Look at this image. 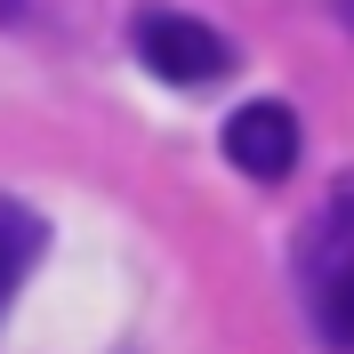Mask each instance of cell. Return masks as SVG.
<instances>
[{
  "label": "cell",
  "mask_w": 354,
  "mask_h": 354,
  "mask_svg": "<svg viewBox=\"0 0 354 354\" xmlns=\"http://www.w3.org/2000/svg\"><path fill=\"white\" fill-rule=\"evenodd\" d=\"M24 17V0H0V24H17Z\"/></svg>",
  "instance_id": "5"
},
{
  "label": "cell",
  "mask_w": 354,
  "mask_h": 354,
  "mask_svg": "<svg viewBox=\"0 0 354 354\" xmlns=\"http://www.w3.org/2000/svg\"><path fill=\"white\" fill-rule=\"evenodd\" d=\"M225 161L242 177H258V185H282V177L298 169V113H290L282 97H250V105L225 121Z\"/></svg>",
  "instance_id": "2"
},
{
  "label": "cell",
  "mask_w": 354,
  "mask_h": 354,
  "mask_svg": "<svg viewBox=\"0 0 354 354\" xmlns=\"http://www.w3.org/2000/svg\"><path fill=\"white\" fill-rule=\"evenodd\" d=\"M129 41H137V57H145V73H161L169 88H209V81L234 73L225 32H209L201 17H177V8H137Z\"/></svg>",
  "instance_id": "1"
},
{
  "label": "cell",
  "mask_w": 354,
  "mask_h": 354,
  "mask_svg": "<svg viewBox=\"0 0 354 354\" xmlns=\"http://www.w3.org/2000/svg\"><path fill=\"white\" fill-rule=\"evenodd\" d=\"M48 225L24 209L17 194H0V314H8V298H17V282L32 274V258H41Z\"/></svg>",
  "instance_id": "4"
},
{
  "label": "cell",
  "mask_w": 354,
  "mask_h": 354,
  "mask_svg": "<svg viewBox=\"0 0 354 354\" xmlns=\"http://www.w3.org/2000/svg\"><path fill=\"white\" fill-rule=\"evenodd\" d=\"M314 322L330 354H354V242H338V258L314 274Z\"/></svg>",
  "instance_id": "3"
},
{
  "label": "cell",
  "mask_w": 354,
  "mask_h": 354,
  "mask_svg": "<svg viewBox=\"0 0 354 354\" xmlns=\"http://www.w3.org/2000/svg\"><path fill=\"white\" fill-rule=\"evenodd\" d=\"M346 17H354V0H346Z\"/></svg>",
  "instance_id": "6"
}]
</instances>
